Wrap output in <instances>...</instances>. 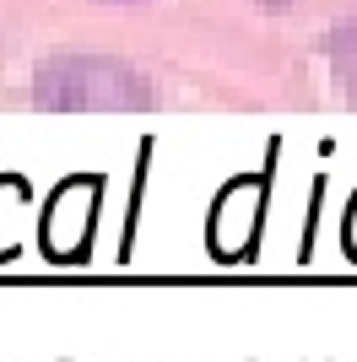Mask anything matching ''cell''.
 I'll use <instances>...</instances> for the list:
<instances>
[{
    "label": "cell",
    "mask_w": 357,
    "mask_h": 362,
    "mask_svg": "<svg viewBox=\"0 0 357 362\" xmlns=\"http://www.w3.org/2000/svg\"><path fill=\"white\" fill-rule=\"evenodd\" d=\"M330 54H336V65H341V71L357 81V16L346 22L341 33H336V38H330Z\"/></svg>",
    "instance_id": "cell-2"
},
{
    "label": "cell",
    "mask_w": 357,
    "mask_h": 362,
    "mask_svg": "<svg viewBox=\"0 0 357 362\" xmlns=\"http://www.w3.org/2000/svg\"><path fill=\"white\" fill-rule=\"evenodd\" d=\"M33 98L44 108H103V114H125V108H147L152 103V81L141 71H130L125 60L60 54V60L38 65Z\"/></svg>",
    "instance_id": "cell-1"
}]
</instances>
